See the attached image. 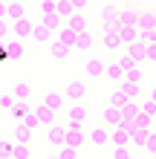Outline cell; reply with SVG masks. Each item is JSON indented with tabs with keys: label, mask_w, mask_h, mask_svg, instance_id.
I'll return each instance as SVG.
<instances>
[{
	"label": "cell",
	"mask_w": 156,
	"mask_h": 159,
	"mask_svg": "<svg viewBox=\"0 0 156 159\" xmlns=\"http://www.w3.org/2000/svg\"><path fill=\"white\" fill-rule=\"evenodd\" d=\"M145 151H148L150 156H156V130H150V136H148V142H145Z\"/></svg>",
	"instance_id": "38"
},
{
	"label": "cell",
	"mask_w": 156,
	"mask_h": 159,
	"mask_svg": "<svg viewBox=\"0 0 156 159\" xmlns=\"http://www.w3.org/2000/svg\"><path fill=\"white\" fill-rule=\"evenodd\" d=\"M116 61H118V64H122V67H124V72L130 70V67H136V61H133V58H130V55H127V52L122 55V58H116Z\"/></svg>",
	"instance_id": "43"
},
{
	"label": "cell",
	"mask_w": 156,
	"mask_h": 159,
	"mask_svg": "<svg viewBox=\"0 0 156 159\" xmlns=\"http://www.w3.org/2000/svg\"><path fill=\"white\" fill-rule=\"evenodd\" d=\"M6 49H9V61H20L26 55V41L12 38V41H6Z\"/></svg>",
	"instance_id": "11"
},
{
	"label": "cell",
	"mask_w": 156,
	"mask_h": 159,
	"mask_svg": "<svg viewBox=\"0 0 156 159\" xmlns=\"http://www.w3.org/2000/svg\"><path fill=\"white\" fill-rule=\"evenodd\" d=\"M6 12H9V0H0V17H6Z\"/></svg>",
	"instance_id": "46"
},
{
	"label": "cell",
	"mask_w": 156,
	"mask_h": 159,
	"mask_svg": "<svg viewBox=\"0 0 156 159\" xmlns=\"http://www.w3.org/2000/svg\"><path fill=\"white\" fill-rule=\"evenodd\" d=\"M127 55H130L136 64H145V61H148V49H145V43H142V41H136V43L127 46Z\"/></svg>",
	"instance_id": "20"
},
{
	"label": "cell",
	"mask_w": 156,
	"mask_h": 159,
	"mask_svg": "<svg viewBox=\"0 0 156 159\" xmlns=\"http://www.w3.org/2000/svg\"><path fill=\"white\" fill-rule=\"evenodd\" d=\"M98 17H101V23H116V17H118V6H113V3L101 6V12H98Z\"/></svg>",
	"instance_id": "27"
},
{
	"label": "cell",
	"mask_w": 156,
	"mask_h": 159,
	"mask_svg": "<svg viewBox=\"0 0 156 159\" xmlns=\"http://www.w3.org/2000/svg\"><path fill=\"white\" fill-rule=\"evenodd\" d=\"M101 121H104L107 127H118V125H122V121H124V116H122V107L110 104V107L104 110V113H101Z\"/></svg>",
	"instance_id": "9"
},
{
	"label": "cell",
	"mask_w": 156,
	"mask_h": 159,
	"mask_svg": "<svg viewBox=\"0 0 156 159\" xmlns=\"http://www.w3.org/2000/svg\"><path fill=\"white\" fill-rule=\"evenodd\" d=\"M153 130H156V127H153Z\"/></svg>",
	"instance_id": "48"
},
{
	"label": "cell",
	"mask_w": 156,
	"mask_h": 159,
	"mask_svg": "<svg viewBox=\"0 0 156 159\" xmlns=\"http://www.w3.org/2000/svg\"><path fill=\"white\" fill-rule=\"evenodd\" d=\"M130 148H133V145H124V148H113V151H116V156H118V159H127V156H130Z\"/></svg>",
	"instance_id": "44"
},
{
	"label": "cell",
	"mask_w": 156,
	"mask_h": 159,
	"mask_svg": "<svg viewBox=\"0 0 156 159\" xmlns=\"http://www.w3.org/2000/svg\"><path fill=\"white\" fill-rule=\"evenodd\" d=\"M72 6H75V12H84V9L90 6V0H72Z\"/></svg>",
	"instance_id": "45"
},
{
	"label": "cell",
	"mask_w": 156,
	"mask_h": 159,
	"mask_svg": "<svg viewBox=\"0 0 156 159\" xmlns=\"http://www.w3.org/2000/svg\"><path fill=\"white\" fill-rule=\"evenodd\" d=\"M35 17L23 15L17 17V20H12V38H20V41H32V32H35Z\"/></svg>",
	"instance_id": "2"
},
{
	"label": "cell",
	"mask_w": 156,
	"mask_h": 159,
	"mask_svg": "<svg viewBox=\"0 0 156 159\" xmlns=\"http://www.w3.org/2000/svg\"><path fill=\"white\" fill-rule=\"evenodd\" d=\"M29 139H32V130H29V127L20 125V127L15 130V142H29Z\"/></svg>",
	"instance_id": "35"
},
{
	"label": "cell",
	"mask_w": 156,
	"mask_h": 159,
	"mask_svg": "<svg viewBox=\"0 0 156 159\" xmlns=\"http://www.w3.org/2000/svg\"><path fill=\"white\" fill-rule=\"evenodd\" d=\"M87 136H90V145H96V148H107V145H110V130H107V125L90 127Z\"/></svg>",
	"instance_id": "6"
},
{
	"label": "cell",
	"mask_w": 156,
	"mask_h": 159,
	"mask_svg": "<svg viewBox=\"0 0 156 159\" xmlns=\"http://www.w3.org/2000/svg\"><path fill=\"white\" fill-rule=\"evenodd\" d=\"M118 38H122L124 46H130L142 38V32H139V26H118Z\"/></svg>",
	"instance_id": "16"
},
{
	"label": "cell",
	"mask_w": 156,
	"mask_h": 159,
	"mask_svg": "<svg viewBox=\"0 0 156 159\" xmlns=\"http://www.w3.org/2000/svg\"><path fill=\"white\" fill-rule=\"evenodd\" d=\"M78 156V151L72 145H61V159H75Z\"/></svg>",
	"instance_id": "40"
},
{
	"label": "cell",
	"mask_w": 156,
	"mask_h": 159,
	"mask_svg": "<svg viewBox=\"0 0 156 159\" xmlns=\"http://www.w3.org/2000/svg\"><path fill=\"white\" fill-rule=\"evenodd\" d=\"M139 32H156V12H139Z\"/></svg>",
	"instance_id": "18"
},
{
	"label": "cell",
	"mask_w": 156,
	"mask_h": 159,
	"mask_svg": "<svg viewBox=\"0 0 156 159\" xmlns=\"http://www.w3.org/2000/svg\"><path fill=\"white\" fill-rule=\"evenodd\" d=\"M69 52H72V46L61 43V41H52V58H58V61H67V58H69Z\"/></svg>",
	"instance_id": "29"
},
{
	"label": "cell",
	"mask_w": 156,
	"mask_h": 159,
	"mask_svg": "<svg viewBox=\"0 0 156 159\" xmlns=\"http://www.w3.org/2000/svg\"><path fill=\"white\" fill-rule=\"evenodd\" d=\"M116 20H118V26H136V23H139V12L130 9V6H122Z\"/></svg>",
	"instance_id": "13"
},
{
	"label": "cell",
	"mask_w": 156,
	"mask_h": 159,
	"mask_svg": "<svg viewBox=\"0 0 156 159\" xmlns=\"http://www.w3.org/2000/svg\"><path fill=\"white\" fill-rule=\"evenodd\" d=\"M43 104H49L52 110H58V113H61L69 101H67V96H64V90H49L47 96H43Z\"/></svg>",
	"instance_id": "7"
},
{
	"label": "cell",
	"mask_w": 156,
	"mask_h": 159,
	"mask_svg": "<svg viewBox=\"0 0 156 159\" xmlns=\"http://www.w3.org/2000/svg\"><path fill=\"white\" fill-rule=\"evenodd\" d=\"M148 136H150V130L136 127V130H133V136H130V145H133V148H142V151H145V142H148Z\"/></svg>",
	"instance_id": "30"
},
{
	"label": "cell",
	"mask_w": 156,
	"mask_h": 159,
	"mask_svg": "<svg viewBox=\"0 0 156 159\" xmlns=\"http://www.w3.org/2000/svg\"><path fill=\"white\" fill-rule=\"evenodd\" d=\"M55 9H58V0H41V15L55 12Z\"/></svg>",
	"instance_id": "41"
},
{
	"label": "cell",
	"mask_w": 156,
	"mask_h": 159,
	"mask_svg": "<svg viewBox=\"0 0 156 159\" xmlns=\"http://www.w3.org/2000/svg\"><path fill=\"white\" fill-rule=\"evenodd\" d=\"M153 35H156V32H153Z\"/></svg>",
	"instance_id": "49"
},
{
	"label": "cell",
	"mask_w": 156,
	"mask_h": 159,
	"mask_svg": "<svg viewBox=\"0 0 156 159\" xmlns=\"http://www.w3.org/2000/svg\"><path fill=\"white\" fill-rule=\"evenodd\" d=\"M64 96H67L69 104H78V101H84V96H87L84 81H81V78H69L67 84H64Z\"/></svg>",
	"instance_id": "3"
},
{
	"label": "cell",
	"mask_w": 156,
	"mask_h": 159,
	"mask_svg": "<svg viewBox=\"0 0 156 159\" xmlns=\"http://www.w3.org/2000/svg\"><path fill=\"white\" fill-rule=\"evenodd\" d=\"M139 110H142V98H130V101H127V104L122 107V116H124V121H133Z\"/></svg>",
	"instance_id": "23"
},
{
	"label": "cell",
	"mask_w": 156,
	"mask_h": 159,
	"mask_svg": "<svg viewBox=\"0 0 156 159\" xmlns=\"http://www.w3.org/2000/svg\"><path fill=\"white\" fill-rule=\"evenodd\" d=\"M101 46L107 52H118L122 49V38H118V20L116 23H104V29H101Z\"/></svg>",
	"instance_id": "1"
},
{
	"label": "cell",
	"mask_w": 156,
	"mask_h": 159,
	"mask_svg": "<svg viewBox=\"0 0 156 159\" xmlns=\"http://www.w3.org/2000/svg\"><path fill=\"white\" fill-rule=\"evenodd\" d=\"M52 38H55V32L47 29L43 23H38V26H35V32H32V41H38V43H52Z\"/></svg>",
	"instance_id": "22"
},
{
	"label": "cell",
	"mask_w": 156,
	"mask_h": 159,
	"mask_svg": "<svg viewBox=\"0 0 156 159\" xmlns=\"http://www.w3.org/2000/svg\"><path fill=\"white\" fill-rule=\"evenodd\" d=\"M12 96H15L17 101H29V98H32V84H29V81H15V84H12Z\"/></svg>",
	"instance_id": "17"
},
{
	"label": "cell",
	"mask_w": 156,
	"mask_h": 159,
	"mask_svg": "<svg viewBox=\"0 0 156 159\" xmlns=\"http://www.w3.org/2000/svg\"><path fill=\"white\" fill-rule=\"evenodd\" d=\"M49 133H47V142L52 148H61V145H67V127H58V125H49L47 127Z\"/></svg>",
	"instance_id": "8"
},
{
	"label": "cell",
	"mask_w": 156,
	"mask_h": 159,
	"mask_svg": "<svg viewBox=\"0 0 156 159\" xmlns=\"http://www.w3.org/2000/svg\"><path fill=\"white\" fill-rule=\"evenodd\" d=\"M15 96H12V93H3V96H0V107H3V110H12L15 107Z\"/></svg>",
	"instance_id": "37"
},
{
	"label": "cell",
	"mask_w": 156,
	"mask_h": 159,
	"mask_svg": "<svg viewBox=\"0 0 156 159\" xmlns=\"http://www.w3.org/2000/svg\"><path fill=\"white\" fill-rule=\"evenodd\" d=\"M136 127H145V130H153L156 127V116H150V113H145V110H139V113H136Z\"/></svg>",
	"instance_id": "25"
},
{
	"label": "cell",
	"mask_w": 156,
	"mask_h": 159,
	"mask_svg": "<svg viewBox=\"0 0 156 159\" xmlns=\"http://www.w3.org/2000/svg\"><path fill=\"white\" fill-rule=\"evenodd\" d=\"M75 38H78V32H72L67 23L61 26L58 32H55V41H61V43H67V46H72V49H75Z\"/></svg>",
	"instance_id": "19"
},
{
	"label": "cell",
	"mask_w": 156,
	"mask_h": 159,
	"mask_svg": "<svg viewBox=\"0 0 156 159\" xmlns=\"http://www.w3.org/2000/svg\"><path fill=\"white\" fill-rule=\"evenodd\" d=\"M150 98H153V101H156V87H153V93H150Z\"/></svg>",
	"instance_id": "47"
},
{
	"label": "cell",
	"mask_w": 156,
	"mask_h": 159,
	"mask_svg": "<svg viewBox=\"0 0 156 159\" xmlns=\"http://www.w3.org/2000/svg\"><path fill=\"white\" fill-rule=\"evenodd\" d=\"M38 23H43V26H47V29H52V32H58L67 20H64L58 12H47V15H41V17H38Z\"/></svg>",
	"instance_id": "14"
},
{
	"label": "cell",
	"mask_w": 156,
	"mask_h": 159,
	"mask_svg": "<svg viewBox=\"0 0 156 159\" xmlns=\"http://www.w3.org/2000/svg\"><path fill=\"white\" fill-rule=\"evenodd\" d=\"M124 81H130V84H142V70H139V64L124 72Z\"/></svg>",
	"instance_id": "33"
},
{
	"label": "cell",
	"mask_w": 156,
	"mask_h": 159,
	"mask_svg": "<svg viewBox=\"0 0 156 159\" xmlns=\"http://www.w3.org/2000/svg\"><path fill=\"white\" fill-rule=\"evenodd\" d=\"M87 139H90V136L84 133V127H78V125H67V145H72L75 151H81Z\"/></svg>",
	"instance_id": "5"
},
{
	"label": "cell",
	"mask_w": 156,
	"mask_h": 159,
	"mask_svg": "<svg viewBox=\"0 0 156 159\" xmlns=\"http://www.w3.org/2000/svg\"><path fill=\"white\" fill-rule=\"evenodd\" d=\"M127 101H130V93H127L122 84H118V87L113 90V96H110V104H116V107H124Z\"/></svg>",
	"instance_id": "26"
},
{
	"label": "cell",
	"mask_w": 156,
	"mask_h": 159,
	"mask_svg": "<svg viewBox=\"0 0 156 159\" xmlns=\"http://www.w3.org/2000/svg\"><path fill=\"white\" fill-rule=\"evenodd\" d=\"M9 153H15L17 159H29V156H32V151H29V142H15Z\"/></svg>",
	"instance_id": "31"
},
{
	"label": "cell",
	"mask_w": 156,
	"mask_h": 159,
	"mask_svg": "<svg viewBox=\"0 0 156 159\" xmlns=\"http://www.w3.org/2000/svg\"><path fill=\"white\" fill-rule=\"evenodd\" d=\"M142 110H145V113H150V116H156V101L153 98H142Z\"/></svg>",
	"instance_id": "42"
},
{
	"label": "cell",
	"mask_w": 156,
	"mask_h": 159,
	"mask_svg": "<svg viewBox=\"0 0 156 159\" xmlns=\"http://www.w3.org/2000/svg\"><path fill=\"white\" fill-rule=\"evenodd\" d=\"M67 26H69L72 32H84V29H87V17H84V12L69 15V17H67Z\"/></svg>",
	"instance_id": "24"
},
{
	"label": "cell",
	"mask_w": 156,
	"mask_h": 159,
	"mask_svg": "<svg viewBox=\"0 0 156 159\" xmlns=\"http://www.w3.org/2000/svg\"><path fill=\"white\" fill-rule=\"evenodd\" d=\"M9 38H12V20L0 17V41H9Z\"/></svg>",
	"instance_id": "34"
},
{
	"label": "cell",
	"mask_w": 156,
	"mask_h": 159,
	"mask_svg": "<svg viewBox=\"0 0 156 159\" xmlns=\"http://www.w3.org/2000/svg\"><path fill=\"white\" fill-rule=\"evenodd\" d=\"M23 15H26V6L20 0H9V12H6L9 20H17V17H23Z\"/></svg>",
	"instance_id": "28"
},
{
	"label": "cell",
	"mask_w": 156,
	"mask_h": 159,
	"mask_svg": "<svg viewBox=\"0 0 156 159\" xmlns=\"http://www.w3.org/2000/svg\"><path fill=\"white\" fill-rule=\"evenodd\" d=\"M122 87L130 93V98H142V87L139 84H130V81H122Z\"/></svg>",
	"instance_id": "36"
},
{
	"label": "cell",
	"mask_w": 156,
	"mask_h": 159,
	"mask_svg": "<svg viewBox=\"0 0 156 159\" xmlns=\"http://www.w3.org/2000/svg\"><path fill=\"white\" fill-rule=\"evenodd\" d=\"M87 121H90V110L84 101H78V104H72L67 110V125H78V127H87Z\"/></svg>",
	"instance_id": "4"
},
{
	"label": "cell",
	"mask_w": 156,
	"mask_h": 159,
	"mask_svg": "<svg viewBox=\"0 0 156 159\" xmlns=\"http://www.w3.org/2000/svg\"><path fill=\"white\" fill-rule=\"evenodd\" d=\"M104 75H107L110 81H118V84H122V81H124V67H122L118 61H110L107 67H104Z\"/></svg>",
	"instance_id": "21"
},
{
	"label": "cell",
	"mask_w": 156,
	"mask_h": 159,
	"mask_svg": "<svg viewBox=\"0 0 156 159\" xmlns=\"http://www.w3.org/2000/svg\"><path fill=\"white\" fill-rule=\"evenodd\" d=\"M93 46H96V38L90 35V29H84V32H78V38H75V52H93Z\"/></svg>",
	"instance_id": "12"
},
{
	"label": "cell",
	"mask_w": 156,
	"mask_h": 159,
	"mask_svg": "<svg viewBox=\"0 0 156 159\" xmlns=\"http://www.w3.org/2000/svg\"><path fill=\"white\" fill-rule=\"evenodd\" d=\"M55 12H58L64 20H67L69 15H75V6H72V0H58V9H55Z\"/></svg>",
	"instance_id": "32"
},
{
	"label": "cell",
	"mask_w": 156,
	"mask_h": 159,
	"mask_svg": "<svg viewBox=\"0 0 156 159\" xmlns=\"http://www.w3.org/2000/svg\"><path fill=\"white\" fill-rule=\"evenodd\" d=\"M35 116H38L41 127H49V125H55V116H58V110H52L49 104H41L38 110H35Z\"/></svg>",
	"instance_id": "15"
},
{
	"label": "cell",
	"mask_w": 156,
	"mask_h": 159,
	"mask_svg": "<svg viewBox=\"0 0 156 159\" xmlns=\"http://www.w3.org/2000/svg\"><path fill=\"white\" fill-rule=\"evenodd\" d=\"M145 49H148V64H156V38L145 43Z\"/></svg>",
	"instance_id": "39"
},
{
	"label": "cell",
	"mask_w": 156,
	"mask_h": 159,
	"mask_svg": "<svg viewBox=\"0 0 156 159\" xmlns=\"http://www.w3.org/2000/svg\"><path fill=\"white\" fill-rule=\"evenodd\" d=\"M104 67H107V64H104L101 58H90V61L84 64V75H87L90 81H93V78H101V75H104Z\"/></svg>",
	"instance_id": "10"
}]
</instances>
